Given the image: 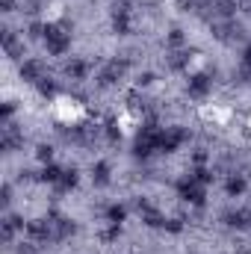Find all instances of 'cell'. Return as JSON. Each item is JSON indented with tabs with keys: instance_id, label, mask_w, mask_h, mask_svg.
<instances>
[{
	"instance_id": "6da1fadb",
	"label": "cell",
	"mask_w": 251,
	"mask_h": 254,
	"mask_svg": "<svg viewBox=\"0 0 251 254\" xmlns=\"http://www.w3.org/2000/svg\"><path fill=\"white\" fill-rule=\"evenodd\" d=\"M160 127L157 125H148L139 130V136H136V145H133V151H136V157H148V154H154V151H160Z\"/></svg>"
},
{
	"instance_id": "7a4b0ae2",
	"label": "cell",
	"mask_w": 251,
	"mask_h": 254,
	"mask_svg": "<svg viewBox=\"0 0 251 254\" xmlns=\"http://www.w3.org/2000/svg\"><path fill=\"white\" fill-rule=\"evenodd\" d=\"M45 45H48V54L63 57L65 51L71 48V33H65L63 27H48L45 30Z\"/></svg>"
},
{
	"instance_id": "3957f363",
	"label": "cell",
	"mask_w": 251,
	"mask_h": 254,
	"mask_svg": "<svg viewBox=\"0 0 251 254\" xmlns=\"http://www.w3.org/2000/svg\"><path fill=\"white\" fill-rule=\"evenodd\" d=\"M178 192H181V198H184V201L195 204V207H201V204H204V198H207L204 184H198L195 178H184V181L178 184Z\"/></svg>"
},
{
	"instance_id": "277c9868",
	"label": "cell",
	"mask_w": 251,
	"mask_h": 254,
	"mask_svg": "<svg viewBox=\"0 0 251 254\" xmlns=\"http://www.w3.org/2000/svg\"><path fill=\"white\" fill-rule=\"evenodd\" d=\"M27 234L39 243H48V240H57V228H54V219H33L27 222Z\"/></svg>"
},
{
	"instance_id": "5b68a950",
	"label": "cell",
	"mask_w": 251,
	"mask_h": 254,
	"mask_svg": "<svg viewBox=\"0 0 251 254\" xmlns=\"http://www.w3.org/2000/svg\"><path fill=\"white\" fill-rule=\"evenodd\" d=\"M184 142H187V130H184V127H166V130L160 133V151H166V154L178 151Z\"/></svg>"
},
{
	"instance_id": "8992f818",
	"label": "cell",
	"mask_w": 251,
	"mask_h": 254,
	"mask_svg": "<svg viewBox=\"0 0 251 254\" xmlns=\"http://www.w3.org/2000/svg\"><path fill=\"white\" fill-rule=\"evenodd\" d=\"M48 77V65L42 63V60H24L21 63V80H27V83H42Z\"/></svg>"
},
{
	"instance_id": "52a82bcc",
	"label": "cell",
	"mask_w": 251,
	"mask_h": 254,
	"mask_svg": "<svg viewBox=\"0 0 251 254\" xmlns=\"http://www.w3.org/2000/svg\"><path fill=\"white\" fill-rule=\"evenodd\" d=\"M24 145V136L15 130L12 125H3V133H0V148L6 151V154H12L15 148H21Z\"/></svg>"
},
{
	"instance_id": "ba28073f",
	"label": "cell",
	"mask_w": 251,
	"mask_h": 254,
	"mask_svg": "<svg viewBox=\"0 0 251 254\" xmlns=\"http://www.w3.org/2000/svg\"><path fill=\"white\" fill-rule=\"evenodd\" d=\"M210 86H213V83H210L207 74H192V77H189L187 92L192 95V98H207V95H210Z\"/></svg>"
},
{
	"instance_id": "9c48e42d",
	"label": "cell",
	"mask_w": 251,
	"mask_h": 254,
	"mask_svg": "<svg viewBox=\"0 0 251 254\" xmlns=\"http://www.w3.org/2000/svg\"><path fill=\"white\" fill-rule=\"evenodd\" d=\"M222 219H225L228 228H237V231L251 228V210H234V213H225Z\"/></svg>"
},
{
	"instance_id": "30bf717a",
	"label": "cell",
	"mask_w": 251,
	"mask_h": 254,
	"mask_svg": "<svg viewBox=\"0 0 251 254\" xmlns=\"http://www.w3.org/2000/svg\"><path fill=\"white\" fill-rule=\"evenodd\" d=\"M3 48H6V54H9L12 60H21V57H24V42H18V39L12 36V30H3Z\"/></svg>"
},
{
	"instance_id": "8fae6325",
	"label": "cell",
	"mask_w": 251,
	"mask_h": 254,
	"mask_svg": "<svg viewBox=\"0 0 251 254\" xmlns=\"http://www.w3.org/2000/svg\"><path fill=\"white\" fill-rule=\"evenodd\" d=\"M125 68H127V63H110L104 71H101V83L104 86H110V83H116V80H122V74H125Z\"/></svg>"
},
{
	"instance_id": "7c38bea8",
	"label": "cell",
	"mask_w": 251,
	"mask_h": 254,
	"mask_svg": "<svg viewBox=\"0 0 251 254\" xmlns=\"http://www.w3.org/2000/svg\"><path fill=\"white\" fill-rule=\"evenodd\" d=\"M65 77H71V80H86V74H89V65L83 63V60H71V63H65Z\"/></svg>"
},
{
	"instance_id": "4fadbf2b",
	"label": "cell",
	"mask_w": 251,
	"mask_h": 254,
	"mask_svg": "<svg viewBox=\"0 0 251 254\" xmlns=\"http://www.w3.org/2000/svg\"><path fill=\"white\" fill-rule=\"evenodd\" d=\"M92 181H95L98 187H107V184H110V166H107L104 160L92 166Z\"/></svg>"
},
{
	"instance_id": "5bb4252c",
	"label": "cell",
	"mask_w": 251,
	"mask_h": 254,
	"mask_svg": "<svg viewBox=\"0 0 251 254\" xmlns=\"http://www.w3.org/2000/svg\"><path fill=\"white\" fill-rule=\"evenodd\" d=\"M63 175H65V169L54 166V163H48V166H45V172H42V181H45V184H54V187H57V184L63 181Z\"/></svg>"
},
{
	"instance_id": "9a60e30c",
	"label": "cell",
	"mask_w": 251,
	"mask_h": 254,
	"mask_svg": "<svg viewBox=\"0 0 251 254\" xmlns=\"http://www.w3.org/2000/svg\"><path fill=\"white\" fill-rule=\"evenodd\" d=\"M225 190L231 198H237V195H243L246 192V178H240V175H234V178H228V184H225Z\"/></svg>"
},
{
	"instance_id": "2e32d148",
	"label": "cell",
	"mask_w": 251,
	"mask_h": 254,
	"mask_svg": "<svg viewBox=\"0 0 251 254\" xmlns=\"http://www.w3.org/2000/svg\"><path fill=\"white\" fill-rule=\"evenodd\" d=\"M77 187V169H65V175H63V181L57 184V190L65 192V190H74Z\"/></svg>"
},
{
	"instance_id": "e0dca14e",
	"label": "cell",
	"mask_w": 251,
	"mask_h": 254,
	"mask_svg": "<svg viewBox=\"0 0 251 254\" xmlns=\"http://www.w3.org/2000/svg\"><path fill=\"white\" fill-rule=\"evenodd\" d=\"M107 219H110L113 225H122V222L127 219V210L122 207V204H113V207L107 210Z\"/></svg>"
},
{
	"instance_id": "ac0fdd59",
	"label": "cell",
	"mask_w": 251,
	"mask_h": 254,
	"mask_svg": "<svg viewBox=\"0 0 251 254\" xmlns=\"http://www.w3.org/2000/svg\"><path fill=\"white\" fill-rule=\"evenodd\" d=\"M36 86H39V92H42V95H57V83H54L51 77H45V80H42V83H36Z\"/></svg>"
},
{
	"instance_id": "d6986e66",
	"label": "cell",
	"mask_w": 251,
	"mask_h": 254,
	"mask_svg": "<svg viewBox=\"0 0 251 254\" xmlns=\"http://www.w3.org/2000/svg\"><path fill=\"white\" fill-rule=\"evenodd\" d=\"M36 157H39L42 163H51V160H54V148H51V145H39V148H36Z\"/></svg>"
},
{
	"instance_id": "ffe728a7",
	"label": "cell",
	"mask_w": 251,
	"mask_h": 254,
	"mask_svg": "<svg viewBox=\"0 0 251 254\" xmlns=\"http://www.w3.org/2000/svg\"><path fill=\"white\" fill-rule=\"evenodd\" d=\"M192 178H195V181H198V184H204V187H207V184H210V181H213V175H210V172H207V169H195V172H192Z\"/></svg>"
},
{
	"instance_id": "44dd1931",
	"label": "cell",
	"mask_w": 251,
	"mask_h": 254,
	"mask_svg": "<svg viewBox=\"0 0 251 254\" xmlns=\"http://www.w3.org/2000/svg\"><path fill=\"white\" fill-rule=\"evenodd\" d=\"M169 45H175V48H178V45H184V33H181V30H172V36H169Z\"/></svg>"
},
{
	"instance_id": "7402d4cb",
	"label": "cell",
	"mask_w": 251,
	"mask_h": 254,
	"mask_svg": "<svg viewBox=\"0 0 251 254\" xmlns=\"http://www.w3.org/2000/svg\"><path fill=\"white\" fill-rule=\"evenodd\" d=\"M166 228H169V231H175V234H178V231H184L181 219H166Z\"/></svg>"
},
{
	"instance_id": "603a6c76",
	"label": "cell",
	"mask_w": 251,
	"mask_h": 254,
	"mask_svg": "<svg viewBox=\"0 0 251 254\" xmlns=\"http://www.w3.org/2000/svg\"><path fill=\"white\" fill-rule=\"evenodd\" d=\"M184 63H187V54H175V60H172V68H181Z\"/></svg>"
},
{
	"instance_id": "cb8c5ba5",
	"label": "cell",
	"mask_w": 251,
	"mask_h": 254,
	"mask_svg": "<svg viewBox=\"0 0 251 254\" xmlns=\"http://www.w3.org/2000/svg\"><path fill=\"white\" fill-rule=\"evenodd\" d=\"M0 201H3V204H9V201H12V187H9V184L3 187V198H0Z\"/></svg>"
},
{
	"instance_id": "d4e9b609",
	"label": "cell",
	"mask_w": 251,
	"mask_h": 254,
	"mask_svg": "<svg viewBox=\"0 0 251 254\" xmlns=\"http://www.w3.org/2000/svg\"><path fill=\"white\" fill-rule=\"evenodd\" d=\"M0 9H3V12H12V9H15V0H0Z\"/></svg>"
},
{
	"instance_id": "484cf974",
	"label": "cell",
	"mask_w": 251,
	"mask_h": 254,
	"mask_svg": "<svg viewBox=\"0 0 251 254\" xmlns=\"http://www.w3.org/2000/svg\"><path fill=\"white\" fill-rule=\"evenodd\" d=\"M243 63H246V65L251 68V45L246 48V51H243Z\"/></svg>"
},
{
	"instance_id": "4316f807",
	"label": "cell",
	"mask_w": 251,
	"mask_h": 254,
	"mask_svg": "<svg viewBox=\"0 0 251 254\" xmlns=\"http://www.w3.org/2000/svg\"><path fill=\"white\" fill-rule=\"evenodd\" d=\"M107 133H110V139H122V133L116 130V125H110V130H107Z\"/></svg>"
},
{
	"instance_id": "83f0119b",
	"label": "cell",
	"mask_w": 251,
	"mask_h": 254,
	"mask_svg": "<svg viewBox=\"0 0 251 254\" xmlns=\"http://www.w3.org/2000/svg\"><path fill=\"white\" fill-rule=\"evenodd\" d=\"M151 80H154V74H142V77H139V83H142V86H148Z\"/></svg>"
},
{
	"instance_id": "f1b7e54d",
	"label": "cell",
	"mask_w": 251,
	"mask_h": 254,
	"mask_svg": "<svg viewBox=\"0 0 251 254\" xmlns=\"http://www.w3.org/2000/svg\"><path fill=\"white\" fill-rule=\"evenodd\" d=\"M18 254H33V249H30V246H24V249H18Z\"/></svg>"
}]
</instances>
